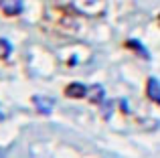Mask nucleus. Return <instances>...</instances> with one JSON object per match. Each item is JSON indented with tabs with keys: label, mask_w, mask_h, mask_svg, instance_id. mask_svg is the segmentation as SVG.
I'll list each match as a JSON object with an SVG mask.
<instances>
[{
	"label": "nucleus",
	"mask_w": 160,
	"mask_h": 158,
	"mask_svg": "<svg viewBox=\"0 0 160 158\" xmlns=\"http://www.w3.org/2000/svg\"><path fill=\"white\" fill-rule=\"evenodd\" d=\"M0 8H2L6 14H20L22 2H20V0H0Z\"/></svg>",
	"instance_id": "obj_1"
},
{
	"label": "nucleus",
	"mask_w": 160,
	"mask_h": 158,
	"mask_svg": "<svg viewBox=\"0 0 160 158\" xmlns=\"http://www.w3.org/2000/svg\"><path fill=\"white\" fill-rule=\"evenodd\" d=\"M32 103L37 106V110H39L41 114H51V110H53V99L43 97V95H35V97H32Z\"/></svg>",
	"instance_id": "obj_2"
},
{
	"label": "nucleus",
	"mask_w": 160,
	"mask_h": 158,
	"mask_svg": "<svg viewBox=\"0 0 160 158\" xmlns=\"http://www.w3.org/2000/svg\"><path fill=\"white\" fill-rule=\"evenodd\" d=\"M87 87L81 85V83H71L69 87H67V95L69 97H87Z\"/></svg>",
	"instance_id": "obj_3"
},
{
	"label": "nucleus",
	"mask_w": 160,
	"mask_h": 158,
	"mask_svg": "<svg viewBox=\"0 0 160 158\" xmlns=\"http://www.w3.org/2000/svg\"><path fill=\"white\" fill-rule=\"evenodd\" d=\"M148 97L152 99V101H156V103H160V83H158V79H148Z\"/></svg>",
	"instance_id": "obj_4"
},
{
	"label": "nucleus",
	"mask_w": 160,
	"mask_h": 158,
	"mask_svg": "<svg viewBox=\"0 0 160 158\" xmlns=\"http://www.w3.org/2000/svg\"><path fill=\"white\" fill-rule=\"evenodd\" d=\"M10 51H12L10 43H8L6 39H0V59H6V57L10 55Z\"/></svg>",
	"instance_id": "obj_5"
},
{
	"label": "nucleus",
	"mask_w": 160,
	"mask_h": 158,
	"mask_svg": "<svg viewBox=\"0 0 160 158\" xmlns=\"http://www.w3.org/2000/svg\"><path fill=\"white\" fill-rule=\"evenodd\" d=\"M2 120H4V114H2V111H0V122H2Z\"/></svg>",
	"instance_id": "obj_6"
}]
</instances>
